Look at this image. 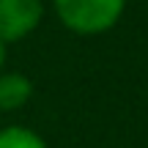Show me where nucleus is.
<instances>
[{
  "instance_id": "nucleus-1",
  "label": "nucleus",
  "mask_w": 148,
  "mask_h": 148,
  "mask_svg": "<svg viewBox=\"0 0 148 148\" xmlns=\"http://www.w3.org/2000/svg\"><path fill=\"white\" fill-rule=\"evenodd\" d=\"M60 25L77 36H99L121 22L126 0H52Z\"/></svg>"
},
{
  "instance_id": "nucleus-2",
  "label": "nucleus",
  "mask_w": 148,
  "mask_h": 148,
  "mask_svg": "<svg viewBox=\"0 0 148 148\" xmlns=\"http://www.w3.org/2000/svg\"><path fill=\"white\" fill-rule=\"evenodd\" d=\"M44 19V0H0V38L16 44Z\"/></svg>"
},
{
  "instance_id": "nucleus-3",
  "label": "nucleus",
  "mask_w": 148,
  "mask_h": 148,
  "mask_svg": "<svg viewBox=\"0 0 148 148\" xmlns=\"http://www.w3.org/2000/svg\"><path fill=\"white\" fill-rule=\"evenodd\" d=\"M33 99V79L25 71H0V115L16 112Z\"/></svg>"
},
{
  "instance_id": "nucleus-4",
  "label": "nucleus",
  "mask_w": 148,
  "mask_h": 148,
  "mask_svg": "<svg viewBox=\"0 0 148 148\" xmlns=\"http://www.w3.org/2000/svg\"><path fill=\"white\" fill-rule=\"evenodd\" d=\"M0 148H49V145L36 129L11 123V126H0Z\"/></svg>"
},
{
  "instance_id": "nucleus-5",
  "label": "nucleus",
  "mask_w": 148,
  "mask_h": 148,
  "mask_svg": "<svg viewBox=\"0 0 148 148\" xmlns=\"http://www.w3.org/2000/svg\"><path fill=\"white\" fill-rule=\"evenodd\" d=\"M5 60H8V44L0 38V71H5Z\"/></svg>"
}]
</instances>
